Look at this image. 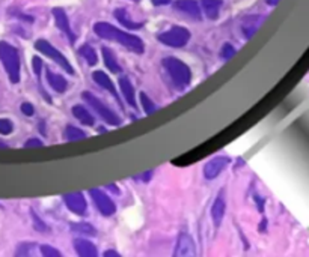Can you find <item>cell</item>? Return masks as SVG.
<instances>
[{"mask_svg":"<svg viewBox=\"0 0 309 257\" xmlns=\"http://www.w3.org/2000/svg\"><path fill=\"white\" fill-rule=\"evenodd\" d=\"M41 146H43V142L38 138H30L25 143V148H41Z\"/></svg>","mask_w":309,"mask_h":257,"instance_id":"1f68e13d","label":"cell"},{"mask_svg":"<svg viewBox=\"0 0 309 257\" xmlns=\"http://www.w3.org/2000/svg\"><path fill=\"white\" fill-rule=\"evenodd\" d=\"M190 39V32L187 29L180 26L171 27L169 30L163 32L158 35V41L168 47H174V49H181L184 47Z\"/></svg>","mask_w":309,"mask_h":257,"instance_id":"277c9868","label":"cell"},{"mask_svg":"<svg viewBox=\"0 0 309 257\" xmlns=\"http://www.w3.org/2000/svg\"><path fill=\"white\" fill-rule=\"evenodd\" d=\"M71 229L74 231H77V233H81V235H88V236H95L97 235L95 229L91 224H86V223L71 224Z\"/></svg>","mask_w":309,"mask_h":257,"instance_id":"cb8c5ba5","label":"cell"},{"mask_svg":"<svg viewBox=\"0 0 309 257\" xmlns=\"http://www.w3.org/2000/svg\"><path fill=\"white\" fill-rule=\"evenodd\" d=\"M0 60L6 69V74L12 83L20 81V56L18 52L8 42H0Z\"/></svg>","mask_w":309,"mask_h":257,"instance_id":"3957f363","label":"cell"},{"mask_svg":"<svg viewBox=\"0 0 309 257\" xmlns=\"http://www.w3.org/2000/svg\"><path fill=\"white\" fill-rule=\"evenodd\" d=\"M81 97L85 98V101L89 104L100 116H101V119L106 121L107 124H110V125H113V127H116V125H119L121 124V119H119V116L115 113V111H112L107 105H104L94 94H91V92H83L81 94Z\"/></svg>","mask_w":309,"mask_h":257,"instance_id":"8992f818","label":"cell"},{"mask_svg":"<svg viewBox=\"0 0 309 257\" xmlns=\"http://www.w3.org/2000/svg\"><path fill=\"white\" fill-rule=\"evenodd\" d=\"M74 250L78 256L83 257H95L97 256V248L85 239H76L74 241Z\"/></svg>","mask_w":309,"mask_h":257,"instance_id":"9a60e30c","label":"cell"},{"mask_svg":"<svg viewBox=\"0 0 309 257\" xmlns=\"http://www.w3.org/2000/svg\"><path fill=\"white\" fill-rule=\"evenodd\" d=\"M89 194L94 200V203L97 206V209L103 214L104 217H110L116 212V206L113 203V200L101 191L100 188H94V190H89Z\"/></svg>","mask_w":309,"mask_h":257,"instance_id":"52a82bcc","label":"cell"},{"mask_svg":"<svg viewBox=\"0 0 309 257\" xmlns=\"http://www.w3.org/2000/svg\"><path fill=\"white\" fill-rule=\"evenodd\" d=\"M115 18L122 25V26L129 27V29H140L142 27V23H136V21H131L127 18V12H126V9H116L115 11Z\"/></svg>","mask_w":309,"mask_h":257,"instance_id":"44dd1931","label":"cell"},{"mask_svg":"<svg viewBox=\"0 0 309 257\" xmlns=\"http://www.w3.org/2000/svg\"><path fill=\"white\" fill-rule=\"evenodd\" d=\"M78 53H80L81 57L88 62V65H91V66L97 65V62H98V56H97V53H95V50H94L91 45H81L80 50H78Z\"/></svg>","mask_w":309,"mask_h":257,"instance_id":"7402d4cb","label":"cell"},{"mask_svg":"<svg viewBox=\"0 0 309 257\" xmlns=\"http://www.w3.org/2000/svg\"><path fill=\"white\" fill-rule=\"evenodd\" d=\"M47 81L52 86L53 90H56L57 94H64L68 89V81L62 77L60 74H54L52 71L47 73Z\"/></svg>","mask_w":309,"mask_h":257,"instance_id":"e0dca14e","label":"cell"},{"mask_svg":"<svg viewBox=\"0 0 309 257\" xmlns=\"http://www.w3.org/2000/svg\"><path fill=\"white\" fill-rule=\"evenodd\" d=\"M32 68H33L35 76H36L38 78L41 77V71H43V60H41L38 56H35V57L32 59Z\"/></svg>","mask_w":309,"mask_h":257,"instance_id":"83f0119b","label":"cell"},{"mask_svg":"<svg viewBox=\"0 0 309 257\" xmlns=\"http://www.w3.org/2000/svg\"><path fill=\"white\" fill-rule=\"evenodd\" d=\"M12 129H14V125L9 119H0V134L8 135L12 132Z\"/></svg>","mask_w":309,"mask_h":257,"instance_id":"484cf974","label":"cell"},{"mask_svg":"<svg viewBox=\"0 0 309 257\" xmlns=\"http://www.w3.org/2000/svg\"><path fill=\"white\" fill-rule=\"evenodd\" d=\"M174 254L175 256H196V245L187 233L180 235Z\"/></svg>","mask_w":309,"mask_h":257,"instance_id":"8fae6325","label":"cell"},{"mask_svg":"<svg viewBox=\"0 0 309 257\" xmlns=\"http://www.w3.org/2000/svg\"><path fill=\"white\" fill-rule=\"evenodd\" d=\"M41 253H43V256H47V257L60 256V251L56 250V248H53V247H50V245H43V247H41Z\"/></svg>","mask_w":309,"mask_h":257,"instance_id":"f1b7e54d","label":"cell"},{"mask_svg":"<svg viewBox=\"0 0 309 257\" xmlns=\"http://www.w3.org/2000/svg\"><path fill=\"white\" fill-rule=\"evenodd\" d=\"M73 114H74V118L78 119L83 125L92 127V125L95 124L94 116L89 113V110H86V108L81 107V105H74V107H73Z\"/></svg>","mask_w":309,"mask_h":257,"instance_id":"ffe728a7","label":"cell"},{"mask_svg":"<svg viewBox=\"0 0 309 257\" xmlns=\"http://www.w3.org/2000/svg\"><path fill=\"white\" fill-rule=\"evenodd\" d=\"M101 52H103L104 63H106V66L109 68V71L113 73V74H121V73H122V68L119 66V63H118V60H116V57H115V54L112 53V50L107 49V47H103Z\"/></svg>","mask_w":309,"mask_h":257,"instance_id":"d6986e66","label":"cell"},{"mask_svg":"<svg viewBox=\"0 0 309 257\" xmlns=\"http://www.w3.org/2000/svg\"><path fill=\"white\" fill-rule=\"evenodd\" d=\"M118 251H113V250H107V251H104V257H118Z\"/></svg>","mask_w":309,"mask_h":257,"instance_id":"836d02e7","label":"cell"},{"mask_svg":"<svg viewBox=\"0 0 309 257\" xmlns=\"http://www.w3.org/2000/svg\"><path fill=\"white\" fill-rule=\"evenodd\" d=\"M92 78H94V81H95L98 86H101L103 89H106L107 92H110L113 97H116V98H118L116 87H115L113 81L110 80V77H109L107 74H104L103 71H95V73L92 74Z\"/></svg>","mask_w":309,"mask_h":257,"instance_id":"5bb4252c","label":"cell"},{"mask_svg":"<svg viewBox=\"0 0 309 257\" xmlns=\"http://www.w3.org/2000/svg\"><path fill=\"white\" fill-rule=\"evenodd\" d=\"M64 202L67 207L76 214V215H85L86 214V200L83 197L81 193H71V194H65L64 196Z\"/></svg>","mask_w":309,"mask_h":257,"instance_id":"30bf717a","label":"cell"},{"mask_svg":"<svg viewBox=\"0 0 309 257\" xmlns=\"http://www.w3.org/2000/svg\"><path fill=\"white\" fill-rule=\"evenodd\" d=\"M85 137H86V135H85V132H83L81 129L73 127V125H68V127L65 128V138H67V140H70V142L80 140V138H85Z\"/></svg>","mask_w":309,"mask_h":257,"instance_id":"603a6c76","label":"cell"},{"mask_svg":"<svg viewBox=\"0 0 309 257\" xmlns=\"http://www.w3.org/2000/svg\"><path fill=\"white\" fill-rule=\"evenodd\" d=\"M35 49H36L38 52L43 53V54H46L47 57H50L59 66H62L67 73H70L71 76L76 74V73H74V68H73L71 63L68 62V59H67L62 53L59 52L57 49H54L49 41H46V39H38V41L35 42Z\"/></svg>","mask_w":309,"mask_h":257,"instance_id":"5b68a950","label":"cell"},{"mask_svg":"<svg viewBox=\"0 0 309 257\" xmlns=\"http://www.w3.org/2000/svg\"><path fill=\"white\" fill-rule=\"evenodd\" d=\"M225 212H226V202L223 197V191H220L217 199L213 203V207H211V218H213L214 226H217V227L220 226V223L225 217Z\"/></svg>","mask_w":309,"mask_h":257,"instance_id":"7c38bea8","label":"cell"},{"mask_svg":"<svg viewBox=\"0 0 309 257\" xmlns=\"http://www.w3.org/2000/svg\"><path fill=\"white\" fill-rule=\"evenodd\" d=\"M119 87H121V92L126 98V101L133 107L136 108L137 104H136V97H134V89H133V84L127 77H121L119 78Z\"/></svg>","mask_w":309,"mask_h":257,"instance_id":"2e32d148","label":"cell"},{"mask_svg":"<svg viewBox=\"0 0 309 257\" xmlns=\"http://www.w3.org/2000/svg\"><path fill=\"white\" fill-rule=\"evenodd\" d=\"M154 6H163V5H169L172 0H151Z\"/></svg>","mask_w":309,"mask_h":257,"instance_id":"d6a6232c","label":"cell"},{"mask_svg":"<svg viewBox=\"0 0 309 257\" xmlns=\"http://www.w3.org/2000/svg\"><path fill=\"white\" fill-rule=\"evenodd\" d=\"M32 217H33V223H35V227H36L38 230H39V231L47 230V226H46V224H44V223H43V221L39 220V217H38V215H36L35 212H32Z\"/></svg>","mask_w":309,"mask_h":257,"instance_id":"f546056e","label":"cell"},{"mask_svg":"<svg viewBox=\"0 0 309 257\" xmlns=\"http://www.w3.org/2000/svg\"><path fill=\"white\" fill-rule=\"evenodd\" d=\"M201 6L204 9V14L210 20H216L219 17L222 2L220 0H201Z\"/></svg>","mask_w":309,"mask_h":257,"instance_id":"ac0fdd59","label":"cell"},{"mask_svg":"<svg viewBox=\"0 0 309 257\" xmlns=\"http://www.w3.org/2000/svg\"><path fill=\"white\" fill-rule=\"evenodd\" d=\"M278 2H279V0H267V3H269V5H272V6H273V5H276Z\"/></svg>","mask_w":309,"mask_h":257,"instance_id":"e575fe53","label":"cell"},{"mask_svg":"<svg viewBox=\"0 0 309 257\" xmlns=\"http://www.w3.org/2000/svg\"><path fill=\"white\" fill-rule=\"evenodd\" d=\"M53 17H54V21H56L57 29H60V30L68 36L70 42L74 44L77 36H76V33L73 32V29L70 27V21H68V17H67L65 11H64L62 8H54V9H53Z\"/></svg>","mask_w":309,"mask_h":257,"instance_id":"9c48e42d","label":"cell"},{"mask_svg":"<svg viewBox=\"0 0 309 257\" xmlns=\"http://www.w3.org/2000/svg\"><path fill=\"white\" fill-rule=\"evenodd\" d=\"M140 104H142V108L145 110L147 114H153L155 110H157V107H155L154 103L148 98L147 94H140Z\"/></svg>","mask_w":309,"mask_h":257,"instance_id":"d4e9b609","label":"cell"},{"mask_svg":"<svg viewBox=\"0 0 309 257\" xmlns=\"http://www.w3.org/2000/svg\"><path fill=\"white\" fill-rule=\"evenodd\" d=\"M22 111H23L26 116H33V114H35V107L30 103H23L22 104Z\"/></svg>","mask_w":309,"mask_h":257,"instance_id":"4dcf8cb0","label":"cell"},{"mask_svg":"<svg viewBox=\"0 0 309 257\" xmlns=\"http://www.w3.org/2000/svg\"><path fill=\"white\" fill-rule=\"evenodd\" d=\"M235 49L232 47L231 44H223V47H222V52H220V56H222V59H225V60H230L232 56L235 54Z\"/></svg>","mask_w":309,"mask_h":257,"instance_id":"4316f807","label":"cell"},{"mask_svg":"<svg viewBox=\"0 0 309 257\" xmlns=\"http://www.w3.org/2000/svg\"><path fill=\"white\" fill-rule=\"evenodd\" d=\"M228 164H230V158L228 156H216V158L210 159L205 164V167H204V176H205V179L217 178Z\"/></svg>","mask_w":309,"mask_h":257,"instance_id":"ba28073f","label":"cell"},{"mask_svg":"<svg viewBox=\"0 0 309 257\" xmlns=\"http://www.w3.org/2000/svg\"><path fill=\"white\" fill-rule=\"evenodd\" d=\"M175 8L178 11L186 12L187 15L193 17L195 20H201V8H199V3L195 2V0H177L175 2Z\"/></svg>","mask_w":309,"mask_h":257,"instance_id":"4fadbf2b","label":"cell"},{"mask_svg":"<svg viewBox=\"0 0 309 257\" xmlns=\"http://www.w3.org/2000/svg\"><path fill=\"white\" fill-rule=\"evenodd\" d=\"M94 30L95 33L103 38V39H109V41H116L119 42L121 45H124L126 49H129L130 52L137 53H143V42L140 38H137L136 35H131V33H127L124 30H119L116 27H113L109 23H97L94 26Z\"/></svg>","mask_w":309,"mask_h":257,"instance_id":"6da1fadb","label":"cell"},{"mask_svg":"<svg viewBox=\"0 0 309 257\" xmlns=\"http://www.w3.org/2000/svg\"><path fill=\"white\" fill-rule=\"evenodd\" d=\"M161 62H163V66L168 71V74L171 76V78L174 80V83L177 84V87L184 89V87H187L190 84L192 71L184 62H181L180 59H177V57H164Z\"/></svg>","mask_w":309,"mask_h":257,"instance_id":"7a4b0ae2","label":"cell"}]
</instances>
